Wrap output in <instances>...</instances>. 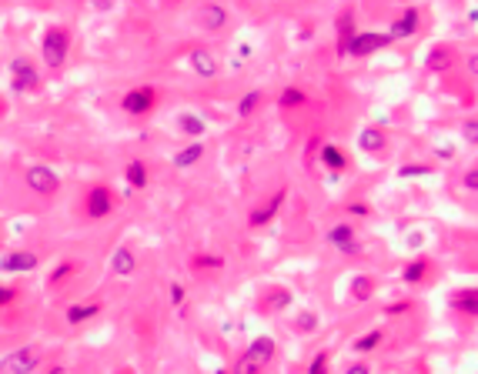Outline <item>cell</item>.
<instances>
[{"mask_svg": "<svg viewBox=\"0 0 478 374\" xmlns=\"http://www.w3.org/2000/svg\"><path fill=\"white\" fill-rule=\"evenodd\" d=\"M274 351H278L274 337H268V335L254 337V341L248 344V351L238 357V364H234V371L231 374H261L271 361H274Z\"/></svg>", "mask_w": 478, "mask_h": 374, "instance_id": "6da1fadb", "label": "cell"}, {"mask_svg": "<svg viewBox=\"0 0 478 374\" xmlns=\"http://www.w3.org/2000/svg\"><path fill=\"white\" fill-rule=\"evenodd\" d=\"M67 51H71V34H67V27H51V30L44 34V47H40L44 64H47V67H60V64L67 60Z\"/></svg>", "mask_w": 478, "mask_h": 374, "instance_id": "7a4b0ae2", "label": "cell"}, {"mask_svg": "<svg viewBox=\"0 0 478 374\" xmlns=\"http://www.w3.org/2000/svg\"><path fill=\"white\" fill-rule=\"evenodd\" d=\"M40 364V351L24 344V348H14L10 355H3L0 361V374H34Z\"/></svg>", "mask_w": 478, "mask_h": 374, "instance_id": "3957f363", "label": "cell"}, {"mask_svg": "<svg viewBox=\"0 0 478 374\" xmlns=\"http://www.w3.org/2000/svg\"><path fill=\"white\" fill-rule=\"evenodd\" d=\"M10 84H14V91L17 93L34 91V87L40 84L37 67H34L27 57H14V60H10Z\"/></svg>", "mask_w": 478, "mask_h": 374, "instance_id": "277c9868", "label": "cell"}, {"mask_svg": "<svg viewBox=\"0 0 478 374\" xmlns=\"http://www.w3.org/2000/svg\"><path fill=\"white\" fill-rule=\"evenodd\" d=\"M388 44H391L388 34L355 30V37H351V44H348V54H344V57H368V54H375V51H382V47H388Z\"/></svg>", "mask_w": 478, "mask_h": 374, "instance_id": "5b68a950", "label": "cell"}, {"mask_svg": "<svg viewBox=\"0 0 478 374\" xmlns=\"http://www.w3.org/2000/svg\"><path fill=\"white\" fill-rule=\"evenodd\" d=\"M27 187L34 190V194H54L60 187V177H57V170L54 168H47V164H34V168L27 170Z\"/></svg>", "mask_w": 478, "mask_h": 374, "instance_id": "8992f818", "label": "cell"}, {"mask_svg": "<svg viewBox=\"0 0 478 374\" xmlns=\"http://www.w3.org/2000/svg\"><path fill=\"white\" fill-rule=\"evenodd\" d=\"M111 204H114V197H111V187H104V184L91 187V194H87V217H91V221L107 217V214H111Z\"/></svg>", "mask_w": 478, "mask_h": 374, "instance_id": "52a82bcc", "label": "cell"}, {"mask_svg": "<svg viewBox=\"0 0 478 374\" xmlns=\"http://www.w3.org/2000/svg\"><path fill=\"white\" fill-rule=\"evenodd\" d=\"M34 267H37V254L34 251H10V254L0 258V271H7V274H27Z\"/></svg>", "mask_w": 478, "mask_h": 374, "instance_id": "ba28073f", "label": "cell"}, {"mask_svg": "<svg viewBox=\"0 0 478 374\" xmlns=\"http://www.w3.org/2000/svg\"><path fill=\"white\" fill-rule=\"evenodd\" d=\"M154 87H137V91L124 93V100H121V107L127 114H134V117H141V114H148L154 107Z\"/></svg>", "mask_w": 478, "mask_h": 374, "instance_id": "9c48e42d", "label": "cell"}, {"mask_svg": "<svg viewBox=\"0 0 478 374\" xmlns=\"http://www.w3.org/2000/svg\"><path fill=\"white\" fill-rule=\"evenodd\" d=\"M328 244H335L342 254H358V238H355V231L351 224H335L328 227Z\"/></svg>", "mask_w": 478, "mask_h": 374, "instance_id": "30bf717a", "label": "cell"}, {"mask_svg": "<svg viewBox=\"0 0 478 374\" xmlns=\"http://www.w3.org/2000/svg\"><path fill=\"white\" fill-rule=\"evenodd\" d=\"M111 271H114L117 278H131L137 271V258H134V251L127 247V244H121L114 254H111Z\"/></svg>", "mask_w": 478, "mask_h": 374, "instance_id": "8fae6325", "label": "cell"}, {"mask_svg": "<svg viewBox=\"0 0 478 374\" xmlns=\"http://www.w3.org/2000/svg\"><path fill=\"white\" fill-rule=\"evenodd\" d=\"M415 30H418V10H415V7H408V10H405L402 17H398L395 24H391L388 37H391V40H405V37H411Z\"/></svg>", "mask_w": 478, "mask_h": 374, "instance_id": "7c38bea8", "label": "cell"}, {"mask_svg": "<svg viewBox=\"0 0 478 374\" xmlns=\"http://www.w3.org/2000/svg\"><path fill=\"white\" fill-rule=\"evenodd\" d=\"M285 197H287V190H285V187H281V190H274V197H271V201H268L265 207H258V211L251 214V221H248V224H251V227H265V224L271 221V217L278 214V207L285 204Z\"/></svg>", "mask_w": 478, "mask_h": 374, "instance_id": "4fadbf2b", "label": "cell"}, {"mask_svg": "<svg viewBox=\"0 0 478 374\" xmlns=\"http://www.w3.org/2000/svg\"><path fill=\"white\" fill-rule=\"evenodd\" d=\"M191 71L208 80V77L218 74V57L211 54V51H204V47H197V51H191Z\"/></svg>", "mask_w": 478, "mask_h": 374, "instance_id": "5bb4252c", "label": "cell"}, {"mask_svg": "<svg viewBox=\"0 0 478 374\" xmlns=\"http://www.w3.org/2000/svg\"><path fill=\"white\" fill-rule=\"evenodd\" d=\"M201 24H204V30H221L228 24V10L221 3H208V7H201Z\"/></svg>", "mask_w": 478, "mask_h": 374, "instance_id": "9a60e30c", "label": "cell"}, {"mask_svg": "<svg viewBox=\"0 0 478 374\" xmlns=\"http://www.w3.org/2000/svg\"><path fill=\"white\" fill-rule=\"evenodd\" d=\"M355 37V14L351 10H344L342 17H338V57L348 54V44Z\"/></svg>", "mask_w": 478, "mask_h": 374, "instance_id": "2e32d148", "label": "cell"}, {"mask_svg": "<svg viewBox=\"0 0 478 374\" xmlns=\"http://www.w3.org/2000/svg\"><path fill=\"white\" fill-rule=\"evenodd\" d=\"M100 314V304L91 301V304H74V308H67V324H84V321H91Z\"/></svg>", "mask_w": 478, "mask_h": 374, "instance_id": "e0dca14e", "label": "cell"}, {"mask_svg": "<svg viewBox=\"0 0 478 374\" xmlns=\"http://www.w3.org/2000/svg\"><path fill=\"white\" fill-rule=\"evenodd\" d=\"M452 308H459V311H465V314L475 318L478 314V291H455V294H452Z\"/></svg>", "mask_w": 478, "mask_h": 374, "instance_id": "ac0fdd59", "label": "cell"}, {"mask_svg": "<svg viewBox=\"0 0 478 374\" xmlns=\"http://www.w3.org/2000/svg\"><path fill=\"white\" fill-rule=\"evenodd\" d=\"M201 157H204V144H197V141H194V144H188V148L174 157V168H191V164H197Z\"/></svg>", "mask_w": 478, "mask_h": 374, "instance_id": "d6986e66", "label": "cell"}, {"mask_svg": "<svg viewBox=\"0 0 478 374\" xmlns=\"http://www.w3.org/2000/svg\"><path fill=\"white\" fill-rule=\"evenodd\" d=\"M358 144H362V150L375 154V150H382V148H384V134L378 131V127H364L362 137H358Z\"/></svg>", "mask_w": 478, "mask_h": 374, "instance_id": "ffe728a7", "label": "cell"}, {"mask_svg": "<svg viewBox=\"0 0 478 374\" xmlns=\"http://www.w3.org/2000/svg\"><path fill=\"white\" fill-rule=\"evenodd\" d=\"M375 294V280L368 278V274H358V278L351 280V298L355 301H368Z\"/></svg>", "mask_w": 478, "mask_h": 374, "instance_id": "44dd1931", "label": "cell"}, {"mask_svg": "<svg viewBox=\"0 0 478 374\" xmlns=\"http://www.w3.org/2000/svg\"><path fill=\"white\" fill-rule=\"evenodd\" d=\"M127 184L134 187V190H141V187L148 184V164L144 161H131L127 164Z\"/></svg>", "mask_w": 478, "mask_h": 374, "instance_id": "7402d4cb", "label": "cell"}, {"mask_svg": "<svg viewBox=\"0 0 478 374\" xmlns=\"http://www.w3.org/2000/svg\"><path fill=\"white\" fill-rule=\"evenodd\" d=\"M452 60H455V57H452L448 47H435V51L428 54V71H448Z\"/></svg>", "mask_w": 478, "mask_h": 374, "instance_id": "603a6c76", "label": "cell"}, {"mask_svg": "<svg viewBox=\"0 0 478 374\" xmlns=\"http://www.w3.org/2000/svg\"><path fill=\"white\" fill-rule=\"evenodd\" d=\"M321 164H328L331 170H342L348 161H344V154L335 144H321Z\"/></svg>", "mask_w": 478, "mask_h": 374, "instance_id": "cb8c5ba5", "label": "cell"}, {"mask_svg": "<svg viewBox=\"0 0 478 374\" xmlns=\"http://www.w3.org/2000/svg\"><path fill=\"white\" fill-rule=\"evenodd\" d=\"M177 124H181V131L188 134V137H204V121H201V117H194V114H184Z\"/></svg>", "mask_w": 478, "mask_h": 374, "instance_id": "d4e9b609", "label": "cell"}, {"mask_svg": "<svg viewBox=\"0 0 478 374\" xmlns=\"http://www.w3.org/2000/svg\"><path fill=\"white\" fill-rule=\"evenodd\" d=\"M382 341H384L382 331H368L364 337H358V341H355V351H362V355H368V351H375V348H378Z\"/></svg>", "mask_w": 478, "mask_h": 374, "instance_id": "484cf974", "label": "cell"}, {"mask_svg": "<svg viewBox=\"0 0 478 374\" xmlns=\"http://www.w3.org/2000/svg\"><path fill=\"white\" fill-rule=\"evenodd\" d=\"M425 271H428V261H411L408 267L402 271L405 284H418V280H425Z\"/></svg>", "mask_w": 478, "mask_h": 374, "instance_id": "4316f807", "label": "cell"}, {"mask_svg": "<svg viewBox=\"0 0 478 374\" xmlns=\"http://www.w3.org/2000/svg\"><path fill=\"white\" fill-rule=\"evenodd\" d=\"M278 104H281V107H301V104H305V91H298V87H285L281 97H278Z\"/></svg>", "mask_w": 478, "mask_h": 374, "instance_id": "83f0119b", "label": "cell"}, {"mask_svg": "<svg viewBox=\"0 0 478 374\" xmlns=\"http://www.w3.org/2000/svg\"><path fill=\"white\" fill-rule=\"evenodd\" d=\"M261 104V91H251V93H245L241 100H238V114L241 117H248V114H254V107Z\"/></svg>", "mask_w": 478, "mask_h": 374, "instance_id": "f1b7e54d", "label": "cell"}, {"mask_svg": "<svg viewBox=\"0 0 478 374\" xmlns=\"http://www.w3.org/2000/svg\"><path fill=\"white\" fill-rule=\"evenodd\" d=\"M294 328H298L301 335H311V331L318 328V314H315V311H301L298 321H294Z\"/></svg>", "mask_w": 478, "mask_h": 374, "instance_id": "f546056e", "label": "cell"}, {"mask_svg": "<svg viewBox=\"0 0 478 374\" xmlns=\"http://www.w3.org/2000/svg\"><path fill=\"white\" fill-rule=\"evenodd\" d=\"M268 304L274 308V311H281V308H287V304H291V291H285V287H278L274 294H268Z\"/></svg>", "mask_w": 478, "mask_h": 374, "instance_id": "4dcf8cb0", "label": "cell"}, {"mask_svg": "<svg viewBox=\"0 0 478 374\" xmlns=\"http://www.w3.org/2000/svg\"><path fill=\"white\" fill-rule=\"evenodd\" d=\"M328 364H331V357H328V351H321V355H315V361H311L308 374H328Z\"/></svg>", "mask_w": 478, "mask_h": 374, "instance_id": "1f68e13d", "label": "cell"}, {"mask_svg": "<svg viewBox=\"0 0 478 374\" xmlns=\"http://www.w3.org/2000/svg\"><path fill=\"white\" fill-rule=\"evenodd\" d=\"M398 174H402V177H428L432 168H428V164H411V168H402Z\"/></svg>", "mask_w": 478, "mask_h": 374, "instance_id": "d6a6232c", "label": "cell"}, {"mask_svg": "<svg viewBox=\"0 0 478 374\" xmlns=\"http://www.w3.org/2000/svg\"><path fill=\"white\" fill-rule=\"evenodd\" d=\"M194 267H218V271H221L224 261H221V258H211V254H201V258H194Z\"/></svg>", "mask_w": 478, "mask_h": 374, "instance_id": "836d02e7", "label": "cell"}, {"mask_svg": "<svg viewBox=\"0 0 478 374\" xmlns=\"http://www.w3.org/2000/svg\"><path fill=\"white\" fill-rule=\"evenodd\" d=\"M71 274H74V264H71V261H67V264H60L57 271H54V274H51V284H57V280L71 278Z\"/></svg>", "mask_w": 478, "mask_h": 374, "instance_id": "e575fe53", "label": "cell"}, {"mask_svg": "<svg viewBox=\"0 0 478 374\" xmlns=\"http://www.w3.org/2000/svg\"><path fill=\"white\" fill-rule=\"evenodd\" d=\"M171 304H177V308L184 304V284H177V280L171 284Z\"/></svg>", "mask_w": 478, "mask_h": 374, "instance_id": "d590c367", "label": "cell"}, {"mask_svg": "<svg viewBox=\"0 0 478 374\" xmlns=\"http://www.w3.org/2000/svg\"><path fill=\"white\" fill-rule=\"evenodd\" d=\"M465 141H468V144H475L478 141V124L475 121H465Z\"/></svg>", "mask_w": 478, "mask_h": 374, "instance_id": "8d00e7d4", "label": "cell"}, {"mask_svg": "<svg viewBox=\"0 0 478 374\" xmlns=\"http://www.w3.org/2000/svg\"><path fill=\"white\" fill-rule=\"evenodd\" d=\"M14 298H17V291H14V287H0V308L14 304Z\"/></svg>", "mask_w": 478, "mask_h": 374, "instance_id": "74e56055", "label": "cell"}, {"mask_svg": "<svg viewBox=\"0 0 478 374\" xmlns=\"http://www.w3.org/2000/svg\"><path fill=\"white\" fill-rule=\"evenodd\" d=\"M465 187H468V190H478V170L475 168H468V174H465Z\"/></svg>", "mask_w": 478, "mask_h": 374, "instance_id": "f35d334b", "label": "cell"}, {"mask_svg": "<svg viewBox=\"0 0 478 374\" xmlns=\"http://www.w3.org/2000/svg\"><path fill=\"white\" fill-rule=\"evenodd\" d=\"M344 374H371V371H368V364H348Z\"/></svg>", "mask_w": 478, "mask_h": 374, "instance_id": "ab89813d", "label": "cell"}, {"mask_svg": "<svg viewBox=\"0 0 478 374\" xmlns=\"http://www.w3.org/2000/svg\"><path fill=\"white\" fill-rule=\"evenodd\" d=\"M348 214H368V207L355 201V204H348Z\"/></svg>", "mask_w": 478, "mask_h": 374, "instance_id": "60d3db41", "label": "cell"}, {"mask_svg": "<svg viewBox=\"0 0 478 374\" xmlns=\"http://www.w3.org/2000/svg\"><path fill=\"white\" fill-rule=\"evenodd\" d=\"M91 3H94L97 10H107V7H111V3H107V0H91Z\"/></svg>", "mask_w": 478, "mask_h": 374, "instance_id": "b9f144b4", "label": "cell"}, {"mask_svg": "<svg viewBox=\"0 0 478 374\" xmlns=\"http://www.w3.org/2000/svg\"><path fill=\"white\" fill-rule=\"evenodd\" d=\"M218 374H228V371H218Z\"/></svg>", "mask_w": 478, "mask_h": 374, "instance_id": "7bdbcfd3", "label": "cell"}]
</instances>
